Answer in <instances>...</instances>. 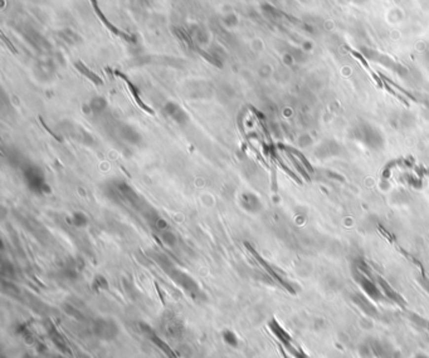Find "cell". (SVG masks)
Listing matches in <instances>:
<instances>
[{
    "label": "cell",
    "mask_w": 429,
    "mask_h": 358,
    "mask_svg": "<svg viewBox=\"0 0 429 358\" xmlns=\"http://www.w3.org/2000/svg\"><path fill=\"white\" fill-rule=\"evenodd\" d=\"M53 358H66V357H63V356H54Z\"/></svg>",
    "instance_id": "obj_22"
},
{
    "label": "cell",
    "mask_w": 429,
    "mask_h": 358,
    "mask_svg": "<svg viewBox=\"0 0 429 358\" xmlns=\"http://www.w3.org/2000/svg\"><path fill=\"white\" fill-rule=\"evenodd\" d=\"M364 54L367 59L378 62V63L383 65L384 67H388L389 69L394 70V72H396L398 74H400V76H404V74L407 73V69H405L403 65L396 63L395 61H393V59L389 58L388 56H384V54L382 53H378V52L375 51H370V49H364Z\"/></svg>",
    "instance_id": "obj_6"
},
{
    "label": "cell",
    "mask_w": 429,
    "mask_h": 358,
    "mask_svg": "<svg viewBox=\"0 0 429 358\" xmlns=\"http://www.w3.org/2000/svg\"><path fill=\"white\" fill-rule=\"evenodd\" d=\"M92 289L96 292L108 289V282H107V279L104 277V275L97 274L95 278H93Z\"/></svg>",
    "instance_id": "obj_18"
},
{
    "label": "cell",
    "mask_w": 429,
    "mask_h": 358,
    "mask_svg": "<svg viewBox=\"0 0 429 358\" xmlns=\"http://www.w3.org/2000/svg\"><path fill=\"white\" fill-rule=\"evenodd\" d=\"M120 76H121V77H122V78H124V79H125V82H126V83H127V86H129V88H130V92H131V95H132V96H134V98H135V101H136V103H138V104H139V106H140V107H141V108H143V111H146V112H147V113H151V115H152V113H154V111H152V109H151V108H149V107L146 106V104H145V103H143V99H141V98H140V97H139V92H138V88L135 87L134 84H132V83H131V82H130V81H129V79H127V78H126V77H124V76H122V74H120Z\"/></svg>",
    "instance_id": "obj_15"
},
{
    "label": "cell",
    "mask_w": 429,
    "mask_h": 358,
    "mask_svg": "<svg viewBox=\"0 0 429 358\" xmlns=\"http://www.w3.org/2000/svg\"><path fill=\"white\" fill-rule=\"evenodd\" d=\"M106 194L111 200H120L121 202L131 205L132 207H140L141 199L138 193L125 181H113L106 189Z\"/></svg>",
    "instance_id": "obj_2"
},
{
    "label": "cell",
    "mask_w": 429,
    "mask_h": 358,
    "mask_svg": "<svg viewBox=\"0 0 429 358\" xmlns=\"http://www.w3.org/2000/svg\"><path fill=\"white\" fill-rule=\"evenodd\" d=\"M90 109L93 113H101L104 112L105 108L107 107V102L104 97H95L91 99L90 102Z\"/></svg>",
    "instance_id": "obj_16"
},
{
    "label": "cell",
    "mask_w": 429,
    "mask_h": 358,
    "mask_svg": "<svg viewBox=\"0 0 429 358\" xmlns=\"http://www.w3.org/2000/svg\"><path fill=\"white\" fill-rule=\"evenodd\" d=\"M70 223L74 228H86L88 225V223H90V220L86 216V214H83L82 211H74L71 215Z\"/></svg>",
    "instance_id": "obj_13"
},
{
    "label": "cell",
    "mask_w": 429,
    "mask_h": 358,
    "mask_svg": "<svg viewBox=\"0 0 429 358\" xmlns=\"http://www.w3.org/2000/svg\"><path fill=\"white\" fill-rule=\"evenodd\" d=\"M359 282L360 284H361L362 288L365 289V292H366L371 298H374V299H382V294H380V292L378 291L375 284L370 282V279H367L366 277H359Z\"/></svg>",
    "instance_id": "obj_12"
},
{
    "label": "cell",
    "mask_w": 429,
    "mask_h": 358,
    "mask_svg": "<svg viewBox=\"0 0 429 358\" xmlns=\"http://www.w3.org/2000/svg\"><path fill=\"white\" fill-rule=\"evenodd\" d=\"M159 236H160L161 241H163L165 245L171 246V248L177 245L178 238H177V235L174 234V231H173L171 229H168V230H165V231L160 232V234H159Z\"/></svg>",
    "instance_id": "obj_17"
},
{
    "label": "cell",
    "mask_w": 429,
    "mask_h": 358,
    "mask_svg": "<svg viewBox=\"0 0 429 358\" xmlns=\"http://www.w3.org/2000/svg\"><path fill=\"white\" fill-rule=\"evenodd\" d=\"M92 332L101 341L111 342L120 336V327L111 318H97L92 323Z\"/></svg>",
    "instance_id": "obj_5"
},
{
    "label": "cell",
    "mask_w": 429,
    "mask_h": 358,
    "mask_svg": "<svg viewBox=\"0 0 429 358\" xmlns=\"http://www.w3.org/2000/svg\"><path fill=\"white\" fill-rule=\"evenodd\" d=\"M268 325H269V328H271V330L275 333V336L277 337V338L280 339V341L282 342V343H284L286 347H291V338H289V336L286 333V330L281 327V325H278L277 322H276L275 319H273V321H271Z\"/></svg>",
    "instance_id": "obj_11"
},
{
    "label": "cell",
    "mask_w": 429,
    "mask_h": 358,
    "mask_svg": "<svg viewBox=\"0 0 429 358\" xmlns=\"http://www.w3.org/2000/svg\"><path fill=\"white\" fill-rule=\"evenodd\" d=\"M354 136H355L358 141L364 143L365 146H367L371 150L380 149L383 143H384V138H383L382 133L369 123L359 125L357 129L354 130Z\"/></svg>",
    "instance_id": "obj_4"
},
{
    "label": "cell",
    "mask_w": 429,
    "mask_h": 358,
    "mask_svg": "<svg viewBox=\"0 0 429 358\" xmlns=\"http://www.w3.org/2000/svg\"><path fill=\"white\" fill-rule=\"evenodd\" d=\"M23 179L28 186L29 190L34 194H49L51 193V186L45 181L44 172L39 166L34 163H27L22 168Z\"/></svg>",
    "instance_id": "obj_3"
},
{
    "label": "cell",
    "mask_w": 429,
    "mask_h": 358,
    "mask_svg": "<svg viewBox=\"0 0 429 358\" xmlns=\"http://www.w3.org/2000/svg\"><path fill=\"white\" fill-rule=\"evenodd\" d=\"M163 327L166 334L169 337H173V338H179L184 333V325H182L181 321L173 313H168L164 316Z\"/></svg>",
    "instance_id": "obj_7"
},
{
    "label": "cell",
    "mask_w": 429,
    "mask_h": 358,
    "mask_svg": "<svg viewBox=\"0 0 429 358\" xmlns=\"http://www.w3.org/2000/svg\"><path fill=\"white\" fill-rule=\"evenodd\" d=\"M120 137L130 145H140L143 142V136L136 129L130 125H122L120 127Z\"/></svg>",
    "instance_id": "obj_10"
},
{
    "label": "cell",
    "mask_w": 429,
    "mask_h": 358,
    "mask_svg": "<svg viewBox=\"0 0 429 358\" xmlns=\"http://www.w3.org/2000/svg\"><path fill=\"white\" fill-rule=\"evenodd\" d=\"M164 112L171 121H174L179 126H185L186 123H189V120H190L188 113L175 102H166L165 106H164Z\"/></svg>",
    "instance_id": "obj_8"
},
{
    "label": "cell",
    "mask_w": 429,
    "mask_h": 358,
    "mask_svg": "<svg viewBox=\"0 0 429 358\" xmlns=\"http://www.w3.org/2000/svg\"><path fill=\"white\" fill-rule=\"evenodd\" d=\"M355 302H357L358 304H359L360 307H361L362 309H364V311L366 312V313L375 314V309H374L373 305H371L370 303L367 302V300H365L364 298H361V297H359V295H358V297H355Z\"/></svg>",
    "instance_id": "obj_20"
},
{
    "label": "cell",
    "mask_w": 429,
    "mask_h": 358,
    "mask_svg": "<svg viewBox=\"0 0 429 358\" xmlns=\"http://www.w3.org/2000/svg\"><path fill=\"white\" fill-rule=\"evenodd\" d=\"M222 337H223V341H224L228 346H230V347H237V346H238L239 343L238 338H237L236 333L233 332V330L230 329L223 330Z\"/></svg>",
    "instance_id": "obj_19"
},
{
    "label": "cell",
    "mask_w": 429,
    "mask_h": 358,
    "mask_svg": "<svg viewBox=\"0 0 429 358\" xmlns=\"http://www.w3.org/2000/svg\"><path fill=\"white\" fill-rule=\"evenodd\" d=\"M241 206L243 207L246 211H248V213H259L262 210V202L261 200H259V197L255 194L253 193H243L241 195Z\"/></svg>",
    "instance_id": "obj_9"
},
{
    "label": "cell",
    "mask_w": 429,
    "mask_h": 358,
    "mask_svg": "<svg viewBox=\"0 0 429 358\" xmlns=\"http://www.w3.org/2000/svg\"><path fill=\"white\" fill-rule=\"evenodd\" d=\"M224 23H225V24H227V26H229V27L236 26V24H237V18H236V15H234V14H229V15H228V17L225 18V19H224Z\"/></svg>",
    "instance_id": "obj_21"
},
{
    "label": "cell",
    "mask_w": 429,
    "mask_h": 358,
    "mask_svg": "<svg viewBox=\"0 0 429 358\" xmlns=\"http://www.w3.org/2000/svg\"><path fill=\"white\" fill-rule=\"evenodd\" d=\"M76 65V68H77V69H78V72H81L84 77H87V78L90 79V81H92L93 83L97 84V86L102 84L101 78H100V77L97 76V74H95V73H93L92 70L88 69V68L86 67V65H84L83 63H82V62H76V65Z\"/></svg>",
    "instance_id": "obj_14"
},
{
    "label": "cell",
    "mask_w": 429,
    "mask_h": 358,
    "mask_svg": "<svg viewBox=\"0 0 429 358\" xmlns=\"http://www.w3.org/2000/svg\"><path fill=\"white\" fill-rule=\"evenodd\" d=\"M164 271H165L166 274L169 275V278L177 286L184 289V292L188 293L191 298H194V299H202V298H204V293H203L202 288L199 287L197 280L194 279L193 277H190L188 273L178 269L177 266H174V264H171L168 268L164 269Z\"/></svg>",
    "instance_id": "obj_1"
}]
</instances>
